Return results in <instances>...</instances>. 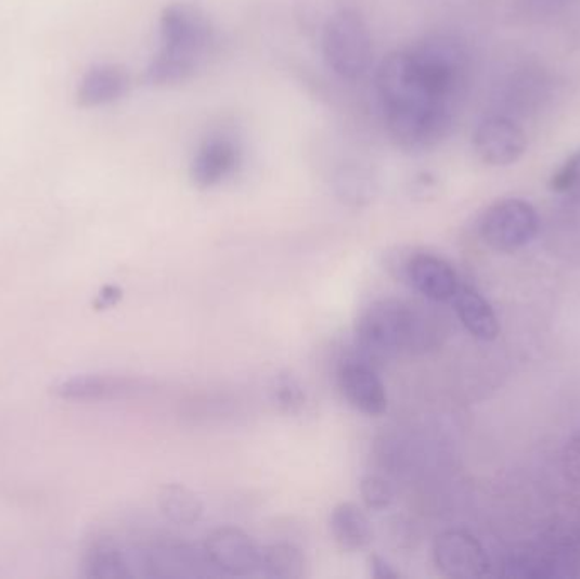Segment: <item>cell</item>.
I'll use <instances>...</instances> for the list:
<instances>
[{"mask_svg": "<svg viewBox=\"0 0 580 579\" xmlns=\"http://www.w3.org/2000/svg\"><path fill=\"white\" fill-rule=\"evenodd\" d=\"M275 401L279 407L288 413H296L305 404L306 396L300 384L294 377L282 376L276 379Z\"/></svg>", "mask_w": 580, "mask_h": 579, "instance_id": "7402d4cb", "label": "cell"}, {"mask_svg": "<svg viewBox=\"0 0 580 579\" xmlns=\"http://www.w3.org/2000/svg\"><path fill=\"white\" fill-rule=\"evenodd\" d=\"M577 196H580V189H579V192H577Z\"/></svg>", "mask_w": 580, "mask_h": 579, "instance_id": "d4e9b609", "label": "cell"}, {"mask_svg": "<svg viewBox=\"0 0 580 579\" xmlns=\"http://www.w3.org/2000/svg\"><path fill=\"white\" fill-rule=\"evenodd\" d=\"M360 494H362L366 509L375 510V512L389 509L394 503V498H396L394 486L377 474L365 476L360 481Z\"/></svg>", "mask_w": 580, "mask_h": 579, "instance_id": "ffe728a7", "label": "cell"}, {"mask_svg": "<svg viewBox=\"0 0 580 579\" xmlns=\"http://www.w3.org/2000/svg\"><path fill=\"white\" fill-rule=\"evenodd\" d=\"M398 269L401 270L404 282H410L413 290L431 301H452L460 287L459 275L453 267L437 255L426 252L408 255Z\"/></svg>", "mask_w": 580, "mask_h": 579, "instance_id": "30bf717a", "label": "cell"}, {"mask_svg": "<svg viewBox=\"0 0 580 579\" xmlns=\"http://www.w3.org/2000/svg\"><path fill=\"white\" fill-rule=\"evenodd\" d=\"M538 215L523 200H501L484 211L479 221L480 239L498 252H514L525 247L538 233Z\"/></svg>", "mask_w": 580, "mask_h": 579, "instance_id": "5b68a950", "label": "cell"}, {"mask_svg": "<svg viewBox=\"0 0 580 579\" xmlns=\"http://www.w3.org/2000/svg\"><path fill=\"white\" fill-rule=\"evenodd\" d=\"M550 188L558 194H576L577 196L580 189V150L572 153L560 169L553 173Z\"/></svg>", "mask_w": 580, "mask_h": 579, "instance_id": "44dd1931", "label": "cell"}, {"mask_svg": "<svg viewBox=\"0 0 580 579\" xmlns=\"http://www.w3.org/2000/svg\"><path fill=\"white\" fill-rule=\"evenodd\" d=\"M158 509L165 518L177 525L197 524L204 515L201 498L179 483L162 486L158 491Z\"/></svg>", "mask_w": 580, "mask_h": 579, "instance_id": "ac0fdd59", "label": "cell"}, {"mask_svg": "<svg viewBox=\"0 0 580 579\" xmlns=\"http://www.w3.org/2000/svg\"><path fill=\"white\" fill-rule=\"evenodd\" d=\"M128 90V70L116 63H102L83 75L77 90V104L80 107L105 106L125 98Z\"/></svg>", "mask_w": 580, "mask_h": 579, "instance_id": "4fadbf2b", "label": "cell"}, {"mask_svg": "<svg viewBox=\"0 0 580 579\" xmlns=\"http://www.w3.org/2000/svg\"><path fill=\"white\" fill-rule=\"evenodd\" d=\"M242 160L236 141L227 134H212L195 150L191 162L192 184L199 189L216 188L230 179Z\"/></svg>", "mask_w": 580, "mask_h": 579, "instance_id": "8fae6325", "label": "cell"}, {"mask_svg": "<svg viewBox=\"0 0 580 579\" xmlns=\"http://www.w3.org/2000/svg\"><path fill=\"white\" fill-rule=\"evenodd\" d=\"M523 2L526 9L537 16H553L569 8L573 0H523Z\"/></svg>", "mask_w": 580, "mask_h": 579, "instance_id": "603a6c76", "label": "cell"}, {"mask_svg": "<svg viewBox=\"0 0 580 579\" xmlns=\"http://www.w3.org/2000/svg\"><path fill=\"white\" fill-rule=\"evenodd\" d=\"M155 391V381L123 374H77L53 388L59 398L67 401L133 400Z\"/></svg>", "mask_w": 580, "mask_h": 579, "instance_id": "8992f818", "label": "cell"}, {"mask_svg": "<svg viewBox=\"0 0 580 579\" xmlns=\"http://www.w3.org/2000/svg\"><path fill=\"white\" fill-rule=\"evenodd\" d=\"M218 48V31L206 12L188 2L167 5L160 16V48L144 70V82L165 87L188 82Z\"/></svg>", "mask_w": 580, "mask_h": 579, "instance_id": "7a4b0ae2", "label": "cell"}, {"mask_svg": "<svg viewBox=\"0 0 580 579\" xmlns=\"http://www.w3.org/2000/svg\"><path fill=\"white\" fill-rule=\"evenodd\" d=\"M355 337L365 357L378 360L425 350L431 340V329L414 306L386 298L372 303L360 313Z\"/></svg>", "mask_w": 580, "mask_h": 579, "instance_id": "3957f363", "label": "cell"}, {"mask_svg": "<svg viewBox=\"0 0 580 579\" xmlns=\"http://www.w3.org/2000/svg\"><path fill=\"white\" fill-rule=\"evenodd\" d=\"M433 559L437 568L450 578H476L489 568L479 542L460 530H448L437 537Z\"/></svg>", "mask_w": 580, "mask_h": 579, "instance_id": "7c38bea8", "label": "cell"}, {"mask_svg": "<svg viewBox=\"0 0 580 579\" xmlns=\"http://www.w3.org/2000/svg\"><path fill=\"white\" fill-rule=\"evenodd\" d=\"M369 571L374 579H399L401 572L394 568L392 564L386 559V557L378 556V554H372L369 557Z\"/></svg>", "mask_w": 580, "mask_h": 579, "instance_id": "cb8c5ba5", "label": "cell"}, {"mask_svg": "<svg viewBox=\"0 0 580 579\" xmlns=\"http://www.w3.org/2000/svg\"><path fill=\"white\" fill-rule=\"evenodd\" d=\"M260 571L267 578L299 579L306 575V557L297 545L276 542L260 552Z\"/></svg>", "mask_w": 580, "mask_h": 579, "instance_id": "d6986e66", "label": "cell"}, {"mask_svg": "<svg viewBox=\"0 0 580 579\" xmlns=\"http://www.w3.org/2000/svg\"><path fill=\"white\" fill-rule=\"evenodd\" d=\"M83 569L89 578L125 579L134 576L126 548L111 537H99L87 548Z\"/></svg>", "mask_w": 580, "mask_h": 579, "instance_id": "2e32d148", "label": "cell"}, {"mask_svg": "<svg viewBox=\"0 0 580 579\" xmlns=\"http://www.w3.org/2000/svg\"><path fill=\"white\" fill-rule=\"evenodd\" d=\"M336 196L350 206H363L374 200L377 191L374 173L362 164L351 162L336 170L333 179Z\"/></svg>", "mask_w": 580, "mask_h": 579, "instance_id": "e0dca14e", "label": "cell"}, {"mask_svg": "<svg viewBox=\"0 0 580 579\" xmlns=\"http://www.w3.org/2000/svg\"><path fill=\"white\" fill-rule=\"evenodd\" d=\"M330 530L336 544L348 552L362 551L374 539L371 520L351 501H343L332 510Z\"/></svg>", "mask_w": 580, "mask_h": 579, "instance_id": "5bb4252c", "label": "cell"}, {"mask_svg": "<svg viewBox=\"0 0 580 579\" xmlns=\"http://www.w3.org/2000/svg\"><path fill=\"white\" fill-rule=\"evenodd\" d=\"M338 386L345 400L363 415L381 416L389 408L386 384L366 360H345L338 369Z\"/></svg>", "mask_w": 580, "mask_h": 579, "instance_id": "9c48e42d", "label": "cell"}, {"mask_svg": "<svg viewBox=\"0 0 580 579\" xmlns=\"http://www.w3.org/2000/svg\"><path fill=\"white\" fill-rule=\"evenodd\" d=\"M456 317L467 332L479 340L491 342L498 338L499 321L494 310L486 299L468 286L460 284L452 299Z\"/></svg>", "mask_w": 580, "mask_h": 579, "instance_id": "9a60e30c", "label": "cell"}, {"mask_svg": "<svg viewBox=\"0 0 580 579\" xmlns=\"http://www.w3.org/2000/svg\"><path fill=\"white\" fill-rule=\"evenodd\" d=\"M468 74L467 48L450 35L426 36L382 60L375 89L394 143L405 152L441 143L455 125Z\"/></svg>", "mask_w": 580, "mask_h": 579, "instance_id": "6da1fadb", "label": "cell"}, {"mask_svg": "<svg viewBox=\"0 0 580 579\" xmlns=\"http://www.w3.org/2000/svg\"><path fill=\"white\" fill-rule=\"evenodd\" d=\"M472 145L484 164L507 167L525 155L528 137L521 126L506 114H491L476 126Z\"/></svg>", "mask_w": 580, "mask_h": 579, "instance_id": "52a82bcc", "label": "cell"}, {"mask_svg": "<svg viewBox=\"0 0 580 579\" xmlns=\"http://www.w3.org/2000/svg\"><path fill=\"white\" fill-rule=\"evenodd\" d=\"M321 51L327 68L347 82L362 80L374 62V41L369 24L355 9H341L326 21Z\"/></svg>", "mask_w": 580, "mask_h": 579, "instance_id": "277c9868", "label": "cell"}, {"mask_svg": "<svg viewBox=\"0 0 580 579\" xmlns=\"http://www.w3.org/2000/svg\"><path fill=\"white\" fill-rule=\"evenodd\" d=\"M261 549L239 527H219L206 537L204 554L212 568L230 576H249L260 571Z\"/></svg>", "mask_w": 580, "mask_h": 579, "instance_id": "ba28073f", "label": "cell"}]
</instances>
